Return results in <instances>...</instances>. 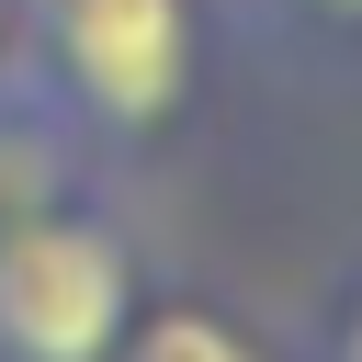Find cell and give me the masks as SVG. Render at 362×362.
Here are the masks:
<instances>
[{"mask_svg":"<svg viewBox=\"0 0 362 362\" xmlns=\"http://www.w3.org/2000/svg\"><path fill=\"white\" fill-rule=\"evenodd\" d=\"M317 11H339V23H362V0H317Z\"/></svg>","mask_w":362,"mask_h":362,"instance_id":"cell-5","label":"cell"},{"mask_svg":"<svg viewBox=\"0 0 362 362\" xmlns=\"http://www.w3.org/2000/svg\"><path fill=\"white\" fill-rule=\"evenodd\" d=\"M113 362H272L249 328H226L215 305H158V317H136L124 328V351Z\"/></svg>","mask_w":362,"mask_h":362,"instance_id":"cell-3","label":"cell"},{"mask_svg":"<svg viewBox=\"0 0 362 362\" xmlns=\"http://www.w3.org/2000/svg\"><path fill=\"white\" fill-rule=\"evenodd\" d=\"M0 57H11V0H0Z\"/></svg>","mask_w":362,"mask_h":362,"instance_id":"cell-6","label":"cell"},{"mask_svg":"<svg viewBox=\"0 0 362 362\" xmlns=\"http://www.w3.org/2000/svg\"><path fill=\"white\" fill-rule=\"evenodd\" d=\"M11 45L90 147L158 136L192 90V0H11Z\"/></svg>","mask_w":362,"mask_h":362,"instance_id":"cell-1","label":"cell"},{"mask_svg":"<svg viewBox=\"0 0 362 362\" xmlns=\"http://www.w3.org/2000/svg\"><path fill=\"white\" fill-rule=\"evenodd\" d=\"M328 362H362V294L339 305V339H328Z\"/></svg>","mask_w":362,"mask_h":362,"instance_id":"cell-4","label":"cell"},{"mask_svg":"<svg viewBox=\"0 0 362 362\" xmlns=\"http://www.w3.org/2000/svg\"><path fill=\"white\" fill-rule=\"evenodd\" d=\"M124 328H136L124 226L79 215L68 192L0 226V362H113Z\"/></svg>","mask_w":362,"mask_h":362,"instance_id":"cell-2","label":"cell"}]
</instances>
